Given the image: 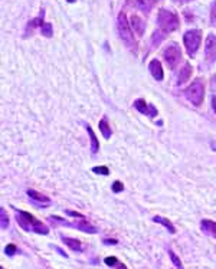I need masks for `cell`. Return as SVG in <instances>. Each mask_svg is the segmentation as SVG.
<instances>
[{
	"label": "cell",
	"instance_id": "obj_15",
	"mask_svg": "<svg viewBox=\"0 0 216 269\" xmlns=\"http://www.w3.org/2000/svg\"><path fill=\"white\" fill-rule=\"evenodd\" d=\"M65 242V245H68L69 248L75 252H82V245L78 239H72V237H62Z\"/></svg>",
	"mask_w": 216,
	"mask_h": 269
},
{
	"label": "cell",
	"instance_id": "obj_27",
	"mask_svg": "<svg viewBox=\"0 0 216 269\" xmlns=\"http://www.w3.org/2000/svg\"><path fill=\"white\" fill-rule=\"evenodd\" d=\"M210 18H212V22L216 23V2L213 3V6H212V13H210Z\"/></svg>",
	"mask_w": 216,
	"mask_h": 269
},
{
	"label": "cell",
	"instance_id": "obj_31",
	"mask_svg": "<svg viewBox=\"0 0 216 269\" xmlns=\"http://www.w3.org/2000/svg\"><path fill=\"white\" fill-rule=\"evenodd\" d=\"M180 2H189V0H180Z\"/></svg>",
	"mask_w": 216,
	"mask_h": 269
},
{
	"label": "cell",
	"instance_id": "obj_30",
	"mask_svg": "<svg viewBox=\"0 0 216 269\" xmlns=\"http://www.w3.org/2000/svg\"><path fill=\"white\" fill-rule=\"evenodd\" d=\"M68 2H69V3H72V2H75V0H68Z\"/></svg>",
	"mask_w": 216,
	"mask_h": 269
},
{
	"label": "cell",
	"instance_id": "obj_9",
	"mask_svg": "<svg viewBox=\"0 0 216 269\" xmlns=\"http://www.w3.org/2000/svg\"><path fill=\"white\" fill-rule=\"evenodd\" d=\"M134 107L137 108L141 114H144V115H149V117H156V115H157V109H156V107L149 105L144 99H137V101L134 102Z\"/></svg>",
	"mask_w": 216,
	"mask_h": 269
},
{
	"label": "cell",
	"instance_id": "obj_20",
	"mask_svg": "<svg viewBox=\"0 0 216 269\" xmlns=\"http://www.w3.org/2000/svg\"><path fill=\"white\" fill-rule=\"evenodd\" d=\"M41 31L45 36H52V25L51 23H43L41 26Z\"/></svg>",
	"mask_w": 216,
	"mask_h": 269
},
{
	"label": "cell",
	"instance_id": "obj_17",
	"mask_svg": "<svg viewBox=\"0 0 216 269\" xmlns=\"http://www.w3.org/2000/svg\"><path fill=\"white\" fill-rule=\"evenodd\" d=\"M86 131L89 134V139H91V151L92 153H97L98 149H99V143H98L97 137H95V132L92 131V128L89 125H86Z\"/></svg>",
	"mask_w": 216,
	"mask_h": 269
},
{
	"label": "cell",
	"instance_id": "obj_6",
	"mask_svg": "<svg viewBox=\"0 0 216 269\" xmlns=\"http://www.w3.org/2000/svg\"><path fill=\"white\" fill-rule=\"evenodd\" d=\"M163 55H164V59H166V62L170 68H176V65L179 64L180 59H182V52H180V49H179V46L176 43H170L164 49V54Z\"/></svg>",
	"mask_w": 216,
	"mask_h": 269
},
{
	"label": "cell",
	"instance_id": "obj_1",
	"mask_svg": "<svg viewBox=\"0 0 216 269\" xmlns=\"http://www.w3.org/2000/svg\"><path fill=\"white\" fill-rule=\"evenodd\" d=\"M18 223L21 225L25 230H32L36 233H41V235H48L49 229L43 225L42 222H39L38 219H35L31 213L28 212H22L18 210Z\"/></svg>",
	"mask_w": 216,
	"mask_h": 269
},
{
	"label": "cell",
	"instance_id": "obj_13",
	"mask_svg": "<svg viewBox=\"0 0 216 269\" xmlns=\"http://www.w3.org/2000/svg\"><path fill=\"white\" fill-rule=\"evenodd\" d=\"M192 75V66L190 64H184V66L180 69V72H179V78H177V84H183L186 82L189 78Z\"/></svg>",
	"mask_w": 216,
	"mask_h": 269
},
{
	"label": "cell",
	"instance_id": "obj_7",
	"mask_svg": "<svg viewBox=\"0 0 216 269\" xmlns=\"http://www.w3.org/2000/svg\"><path fill=\"white\" fill-rule=\"evenodd\" d=\"M51 219H54L55 222H61V223H64V225H68V226L76 227V229H79V230H82V232H86V233H95V232H97V229H95V227L91 226V225L86 222L85 217L79 219V222H76V223H66V222H64L61 217H56V216H52Z\"/></svg>",
	"mask_w": 216,
	"mask_h": 269
},
{
	"label": "cell",
	"instance_id": "obj_18",
	"mask_svg": "<svg viewBox=\"0 0 216 269\" xmlns=\"http://www.w3.org/2000/svg\"><path fill=\"white\" fill-rule=\"evenodd\" d=\"M99 129H101V132H102V136H104L105 139H110V137H111V129L108 127L107 119H101V121H99Z\"/></svg>",
	"mask_w": 216,
	"mask_h": 269
},
{
	"label": "cell",
	"instance_id": "obj_14",
	"mask_svg": "<svg viewBox=\"0 0 216 269\" xmlns=\"http://www.w3.org/2000/svg\"><path fill=\"white\" fill-rule=\"evenodd\" d=\"M200 226H202V230L207 233V235H210V236L216 237V222H212V220H202V223H200Z\"/></svg>",
	"mask_w": 216,
	"mask_h": 269
},
{
	"label": "cell",
	"instance_id": "obj_28",
	"mask_svg": "<svg viewBox=\"0 0 216 269\" xmlns=\"http://www.w3.org/2000/svg\"><path fill=\"white\" fill-rule=\"evenodd\" d=\"M104 243H105V245H110V243H111V245H116V243H117V240H116V239H105V240H104Z\"/></svg>",
	"mask_w": 216,
	"mask_h": 269
},
{
	"label": "cell",
	"instance_id": "obj_25",
	"mask_svg": "<svg viewBox=\"0 0 216 269\" xmlns=\"http://www.w3.org/2000/svg\"><path fill=\"white\" fill-rule=\"evenodd\" d=\"M123 189H124V186H123L121 182H116V183L113 184V192H114V193H120Z\"/></svg>",
	"mask_w": 216,
	"mask_h": 269
},
{
	"label": "cell",
	"instance_id": "obj_10",
	"mask_svg": "<svg viewBox=\"0 0 216 269\" xmlns=\"http://www.w3.org/2000/svg\"><path fill=\"white\" fill-rule=\"evenodd\" d=\"M150 72L153 78L156 79V81H163V68L162 64L157 61V59H153L150 62Z\"/></svg>",
	"mask_w": 216,
	"mask_h": 269
},
{
	"label": "cell",
	"instance_id": "obj_26",
	"mask_svg": "<svg viewBox=\"0 0 216 269\" xmlns=\"http://www.w3.org/2000/svg\"><path fill=\"white\" fill-rule=\"evenodd\" d=\"M5 252H6L8 255H13V253H16V246H15V245H8L6 249H5Z\"/></svg>",
	"mask_w": 216,
	"mask_h": 269
},
{
	"label": "cell",
	"instance_id": "obj_23",
	"mask_svg": "<svg viewBox=\"0 0 216 269\" xmlns=\"http://www.w3.org/2000/svg\"><path fill=\"white\" fill-rule=\"evenodd\" d=\"M92 172L97 173V174H102V176H108L110 174V170H108L107 167H94Z\"/></svg>",
	"mask_w": 216,
	"mask_h": 269
},
{
	"label": "cell",
	"instance_id": "obj_19",
	"mask_svg": "<svg viewBox=\"0 0 216 269\" xmlns=\"http://www.w3.org/2000/svg\"><path fill=\"white\" fill-rule=\"evenodd\" d=\"M137 5L140 6V9H143V11H146V12H149L151 9L153 0H137Z\"/></svg>",
	"mask_w": 216,
	"mask_h": 269
},
{
	"label": "cell",
	"instance_id": "obj_21",
	"mask_svg": "<svg viewBox=\"0 0 216 269\" xmlns=\"http://www.w3.org/2000/svg\"><path fill=\"white\" fill-rule=\"evenodd\" d=\"M0 215H2V229H6L8 225H9V219H8V215H6L3 207L0 209Z\"/></svg>",
	"mask_w": 216,
	"mask_h": 269
},
{
	"label": "cell",
	"instance_id": "obj_3",
	"mask_svg": "<svg viewBox=\"0 0 216 269\" xmlns=\"http://www.w3.org/2000/svg\"><path fill=\"white\" fill-rule=\"evenodd\" d=\"M184 95L186 98L193 104L194 107H199L203 101L205 97V88L200 79H196L193 84H190V86H187L184 89Z\"/></svg>",
	"mask_w": 216,
	"mask_h": 269
},
{
	"label": "cell",
	"instance_id": "obj_11",
	"mask_svg": "<svg viewBox=\"0 0 216 269\" xmlns=\"http://www.w3.org/2000/svg\"><path fill=\"white\" fill-rule=\"evenodd\" d=\"M130 22H131L130 25L133 26V31L137 33L139 36H141L144 33V29H146V25H144V22L141 21V18L134 15V16H131V21Z\"/></svg>",
	"mask_w": 216,
	"mask_h": 269
},
{
	"label": "cell",
	"instance_id": "obj_4",
	"mask_svg": "<svg viewBox=\"0 0 216 269\" xmlns=\"http://www.w3.org/2000/svg\"><path fill=\"white\" fill-rule=\"evenodd\" d=\"M184 45H186V51H187V54L190 55V56H193L196 52H197V49H199V46H200V41H202V33L199 32V31H189V32L184 33Z\"/></svg>",
	"mask_w": 216,
	"mask_h": 269
},
{
	"label": "cell",
	"instance_id": "obj_24",
	"mask_svg": "<svg viewBox=\"0 0 216 269\" xmlns=\"http://www.w3.org/2000/svg\"><path fill=\"white\" fill-rule=\"evenodd\" d=\"M105 265H108V266H117L119 265V259L114 258V256L105 258Z\"/></svg>",
	"mask_w": 216,
	"mask_h": 269
},
{
	"label": "cell",
	"instance_id": "obj_29",
	"mask_svg": "<svg viewBox=\"0 0 216 269\" xmlns=\"http://www.w3.org/2000/svg\"><path fill=\"white\" fill-rule=\"evenodd\" d=\"M212 108H213V111L216 112V95L215 97H212Z\"/></svg>",
	"mask_w": 216,
	"mask_h": 269
},
{
	"label": "cell",
	"instance_id": "obj_22",
	"mask_svg": "<svg viewBox=\"0 0 216 269\" xmlns=\"http://www.w3.org/2000/svg\"><path fill=\"white\" fill-rule=\"evenodd\" d=\"M169 255H170V258H172L173 263H174V266H176V268H182V266H183V265H182V262H180V259L176 256V253H174L173 250H169Z\"/></svg>",
	"mask_w": 216,
	"mask_h": 269
},
{
	"label": "cell",
	"instance_id": "obj_8",
	"mask_svg": "<svg viewBox=\"0 0 216 269\" xmlns=\"http://www.w3.org/2000/svg\"><path fill=\"white\" fill-rule=\"evenodd\" d=\"M205 54L207 62H215L216 61V36L215 35H209L206 39V48Z\"/></svg>",
	"mask_w": 216,
	"mask_h": 269
},
{
	"label": "cell",
	"instance_id": "obj_12",
	"mask_svg": "<svg viewBox=\"0 0 216 269\" xmlns=\"http://www.w3.org/2000/svg\"><path fill=\"white\" fill-rule=\"evenodd\" d=\"M28 196L33 199L35 202H38V203H43V205H49L51 203V199L48 197V196H43L42 193H38V192H35V190H28Z\"/></svg>",
	"mask_w": 216,
	"mask_h": 269
},
{
	"label": "cell",
	"instance_id": "obj_5",
	"mask_svg": "<svg viewBox=\"0 0 216 269\" xmlns=\"http://www.w3.org/2000/svg\"><path fill=\"white\" fill-rule=\"evenodd\" d=\"M119 32L121 39L129 45L130 48H136V41L133 38V32L130 29V23L127 22V18L124 13L119 15Z\"/></svg>",
	"mask_w": 216,
	"mask_h": 269
},
{
	"label": "cell",
	"instance_id": "obj_2",
	"mask_svg": "<svg viewBox=\"0 0 216 269\" xmlns=\"http://www.w3.org/2000/svg\"><path fill=\"white\" fill-rule=\"evenodd\" d=\"M157 22H159L160 31L164 33L173 32V31H176L179 28V18H177V15L170 11H166V9H162V11L159 12Z\"/></svg>",
	"mask_w": 216,
	"mask_h": 269
},
{
	"label": "cell",
	"instance_id": "obj_16",
	"mask_svg": "<svg viewBox=\"0 0 216 269\" xmlns=\"http://www.w3.org/2000/svg\"><path fill=\"white\" fill-rule=\"evenodd\" d=\"M153 220H154V222H157V223H160V225H163L164 227H167L170 233H174V232H176V229H174V226H173L172 222H170L169 219H164V217H162V216H154V217H153Z\"/></svg>",
	"mask_w": 216,
	"mask_h": 269
}]
</instances>
